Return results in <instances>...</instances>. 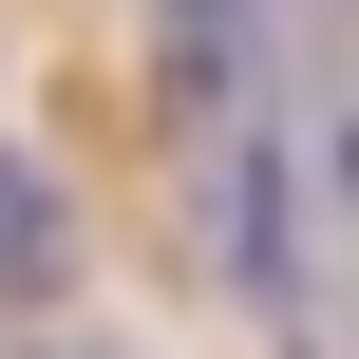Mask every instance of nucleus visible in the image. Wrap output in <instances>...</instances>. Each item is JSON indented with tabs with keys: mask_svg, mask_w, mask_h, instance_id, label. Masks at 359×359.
Masks as SVG:
<instances>
[{
	"mask_svg": "<svg viewBox=\"0 0 359 359\" xmlns=\"http://www.w3.org/2000/svg\"><path fill=\"white\" fill-rule=\"evenodd\" d=\"M151 76H170V133L265 114L303 76V0H151Z\"/></svg>",
	"mask_w": 359,
	"mask_h": 359,
	"instance_id": "obj_1",
	"label": "nucleus"
},
{
	"mask_svg": "<svg viewBox=\"0 0 359 359\" xmlns=\"http://www.w3.org/2000/svg\"><path fill=\"white\" fill-rule=\"evenodd\" d=\"M38 284H76V208H57V170L0 133V303H38Z\"/></svg>",
	"mask_w": 359,
	"mask_h": 359,
	"instance_id": "obj_2",
	"label": "nucleus"
}]
</instances>
